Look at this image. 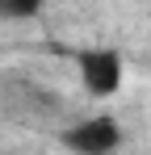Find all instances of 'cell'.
I'll use <instances>...</instances> for the list:
<instances>
[{"mask_svg": "<svg viewBox=\"0 0 151 155\" xmlns=\"http://www.w3.org/2000/svg\"><path fill=\"white\" fill-rule=\"evenodd\" d=\"M76 76L84 84V92L88 97H118V88H122L126 80V63L118 51H109V46H88V51L76 54Z\"/></svg>", "mask_w": 151, "mask_h": 155, "instance_id": "obj_1", "label": "cell"}, {"mask_svg": "<svg viewBox=\"0 0 151 155\" xmlns=\"http://www.w3.org/2000/svg\"><path fill=\"white\" fill-rule=\"evenodd\" d=\"M122 122L113 113H92L84 122H76L67 134H63V147L72 155H113L122 147Z\"/></svg>", "mask_w": 151, "mask_h": 155, "instance_id": "obj_2", "label": "cell"}, {"mask_svg": "<svg viewBox=\"0 0 151 155\" xmlns=\"http://www.w3.org/2000/svg\"><path fill=\"white\" fill-rule=\"evenodd\" d=\"M46 8V0H0V21H29Z\"/></svg>", "mask_w": 151, "mask_h": 155, "instance_id": "obj_3", "label": "cell"}]
</instances>
